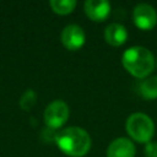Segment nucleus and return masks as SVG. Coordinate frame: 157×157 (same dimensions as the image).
I'll return each mask as SVG.
<instances>
[{"label":"nucleus","mask_w":157,"mask_h":157,"mask_svg":"<svg viewBox=\"0 0 157 157\" xmlns=\"http://www.w3.org/2000/svg\"><path fill=\"white\" fill-rule=\"evenodd\" d=\"M55 142L61 152L70 157H82L91 148V137L78 126H69L55 135Z\"/></svg>","instance_id":"f257e3e1"},{"label":"nucleus","mask_w":157,"mask_h":157,"mask_svg":"<svg viewBox=\"0 0 157 157\" xmlns=\"http://www.w3.org/2000/svg\"><path fill=\"white\" fill-rule=\"evenodd\" d=\"M49 5L55 13L67 15L74 11L76 6V1L75 0H52Z\"/></svg>","instance_id":"9b49d317"},{"label":"nucleus","mask_w":157,"mask_h":157,"mask_svg":"<svg viewBox=\"0 0 157 157\" xmlns=\"http://www.w3.org/2000/svg\"><path fill=\"white\" fill-rule=\"evenodd\" d=\"M69 115H70L69 105L64 101L56 99L47 105L44 110V123L49 129L55 130L61 128L66 123Z\"/></svg>","instance_id":"20e7f679"},{"label":"nucleus","mask_w":157,"mask_h":157,"mask_svg":"<svg viewBox=\"0 0 157 157\" xmlns=\"http://www.w3.org/2000/svg\"><path fill=\"white\" fill-rule=\"evenodd\" d=\"M132 20L140 29L150 31L157 25V12L150 4H139L134 7Z\"/></svg>","instance_id":"39448f33"},{"label":"nucleus","mask_w":157,"mask_h":157,"mask_svg":"<svg viewBox=\"0 0 157 157\" xmlns=\"http://www.w3.org/2000/svg\"><path fill=\"white\" fill-rule=\"evenodd\" d=\"M125 130L131 139L140 144H147L155 134V124L145 113H132L125 123Z\"/></svg>","instance_id":"7ed1b4c3"},{"label":"nucleus","mask_w":157,"mask_h":157,"mask_svg":"<svg viewBox=\"0 0 157 157\" xmlns=\"http://www.w3.org/2000/svg\"><path fill=\"white\" fill-rule=\"evenodd\" d=\"M128 31L120 23H110L104 29V39L112 47H120L126 42Z\"/></svg>","instance_id":"1a4fd4ad"},{"label":"nucleus","mask_w":157,"mask_h":157,"mask_svg":"<svg viewBox=\"0 0 157 157\" xmlns=\"http://www.w3.org/2000/svg\"><path fill=\"white\" fill-rule=\"evenodd\" d=\"M121 64L134 77L146 78L155 69V58L147 48L134 45L123 53Z\"/></svg>","instance_id":"f03ea898"},{"label":"nucleus","mask_w":157,"mask_h":157,"mask_svg":"<svg viewBox=\"0 0 157 157\" xmlns=\"http://www.w3.org/2000/svg\"><path fill=\"white\" fill-rule=\"evenodd\" d=\"M139 94L147 101L157 98V76H148L142 78L137 86Z\"/></svg>","instance_id":"9d476101"},{"label":"nucleus","mask_w":157,"mask_h":157,"mask_svg":"<svg viewBox=\"0 0 157 157\" xmlns=\"http://www.w3.org/2000/svg\"><path fill=\"white\" fill-rule=\"evenodd\" d=\"M36 102H37V93L33 90L28 88L20 98V107L23 110H29L36 104Z\"/></svg>","instance_id":"f8f14e48"},{"label":"nucleus","mask_w":157,"mask_h":157,"mask_svg":"<svg viewBox=\"0 0 157 157\" xmlns=\"http://www.w3.org/2000/svg\"><path fill=\"white\" fill-rule=\"evenodd\" d=\"M83 9L87 17L94 22L104 21L110 13V4L108 1L87 0L83 5Z\"/></svg>","instance_id":"0eeeda50"},{"label":"nucleus","mask_w":157,"mask_h":157,"mask_svg":"<svg viewBox=\"0 0 157 157\" xmlns=\"http://www.w3.org/2000/svg\"><path fill=\"white\" fill-rule=\"evenodd\" d=\"M144 152L146 157H157V142L153 141L147 142L144 148Z\"/></svg>","instance_id":"ddd939ff"},{"label":"nucleus","mask_w":157,"mask_h":157,"mask_svg":"<svg viewBox=\"0 0 157 157\" xmlns=\"http://www.w3.org/2000/svg\"><path fill=\"white\" fill-rule=\"evenodd\" d=\"M61 43L69 50L80 49L86 40V36L83 29L78 25H67L61 31Z\"/></svg>","instance_id":"423d86ee"},{"label":"nucleus","mask_w":157,"mask_h":157,"mask_svg":"<svg viewBox=\"0 0 157 157\" xmlns=\"http://www.w3.org/2000/svg\"><path fill=\"white\" fill-rule=\"evenodd\" d=\"M156 65H157V61H156Z\"/></svg>","instance_id":"4468645a"},{"label":"nucleus","mask_w":157,"mask_h":157,"mask_svg":"<svg viewBox=\"0 0 157 157\" xmlns=\"http://www.w3.org/2000/svg\"><path fill=\"white\" fill-rule=\"evenodd\" d=\"M107 157H135V146L129 139L118 137L109 144Z\"/></svg>","instance_id":"6e6552de"}]
</instances>
